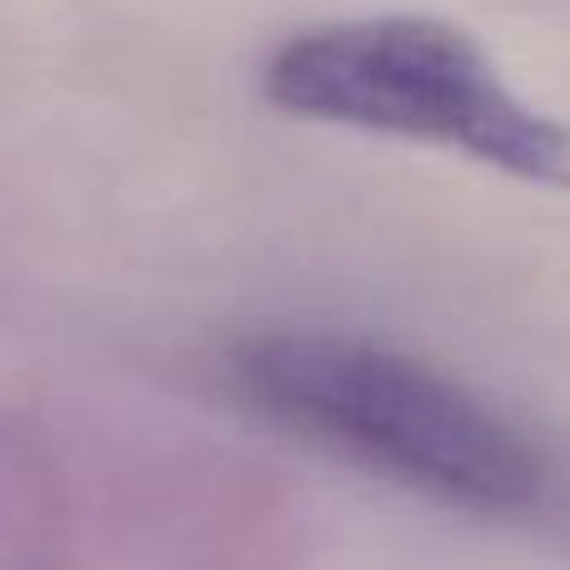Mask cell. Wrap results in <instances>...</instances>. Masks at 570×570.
Here are the masks:
<instances>
[{
    "label": "cell",
    "mask_w": 570,
    "mask_h": 570,
    "mask_svg": "<svg viewBox=\"0 0 570 570\" xmlns=\"http://www.w3.org/2000/svg\"><path fill=\"white\" fill-rule=\"evenodd\" d=\"M261 90L291 120L445 150L570 196V120L515 90L455 20L381 10L301 26L266 56Z\"/></svg>",
    "instance_id": "obj_1"
},
{
    "label": "cell",
    "mask_w": 570,
    "mask_h": 570,
    "mask_svg": "<svg viewBox=\"0 0 570 570\" xmlns=\"http://www.w3.org/2000/svg\"><path fill=\"white\" fill-rule=\"evenodd\" d=\"M240 385L285 425L425 495L515 511L546 485L541 451L461 381L375 341L271 331L236 351Z\"/></svg>",
    "instance_id": "obj_2"
}]
</instances>
